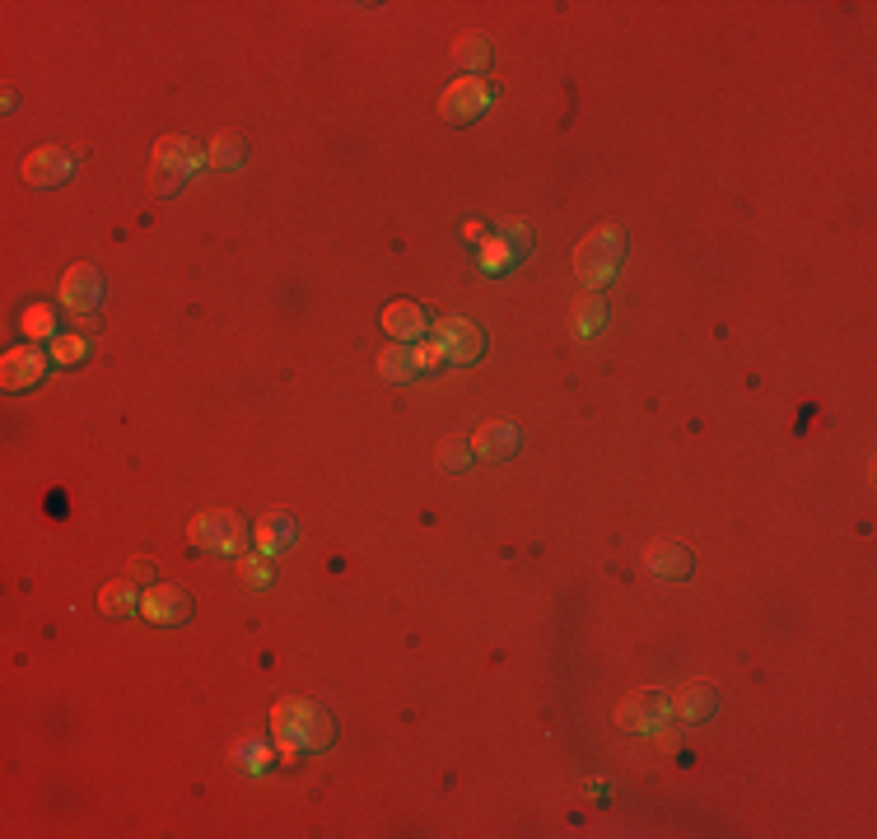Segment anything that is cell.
Returning a JSON list of instances; mask_svg holds the SVG:
<instances>
[{
  "instance_id": "obj_13",
  "label": "cell",
  "mask_w": 877,
  "mask_h": 839,
  "mask_svg": "<svg viewBox=\"0 0 877 839\" xmlns=\"http://www.w3.org/2000/svg\"><path fill=\"white\" fill-rule=\"evenodd\" d=\"M471 448H477L486 462H509L513 452L523 448V434H519L513 424L494 420V424H481V429H477V439H471Z\"/></svg>"
},
{
  "instance_id": "obj_17",
  "label": "cell",
  "mask_w": 877,
  "mask_h": 839,
  "mask_svg": "<svg viewBox=\"0 0 877 839\" xmlns=\"http://www.w3.org/2000/svg\"><path fill=\"white\" fill-rule=\"evenodd\" d=\"M420 369H416V346H401L392 341L384 355H378V378L392 382V388H401V382H411Z\"/></svg>"
},
{
  "instance_id": "obj_25",
  "label": "cell",
  "mask_w": 877,
  "mask_h": 839,
  "mask_svg": "<svg viewBox=\"0 0 877 839\" xmlns=\"http://www.w3.org/2000/svg\"><path fill=\"white\" fill-rule=\"evenodd\" d=\"M513 262V243L509 238H486V270L500 276V270Z\"/></svg>"
},
{
  "instance_id": "obj_26",
  "label": "cell",
  "mask_w": 877,
  "mask_h": 839,
  "mask_svg": "<svg viewBox=\"0 0 877 839\" xmlns=\"http://www.w3.org/2000/svg\"><path fill=\"white\" fill-rule=\"evenodd\" d=\"M439 365H448V350H443V341L435 336V341H425V346H416V369L425 374V369H439Z\"/></svg>"
},
{
  "instance_id": "obj_1",
  "label": "cell",
  "mask_w": 877,
  "mask_h": 839,
  "mask_svg": "<svg viewBox=\"0 0 877 839\" xmlns=\"http://www.w3.org/2000/svg\"><path fill=\"white\" fill-rule=\"evenodd\" d=\"M272 728L281 741V756L295 760L299 751H327L336 728H332V714L318 709L313 699H281L272 709Z\"/></svg>"
},
{
  "instance_id": "obj_23",
  "label": "cell",
  "mask_w": 877,
  "mask_h": 839,
  "mask_svg": "<svg viewBox=\"0 0 877 839\" xmlns=\"http://www.w3.org/2000/svg\"><path fill=\"white\" fill-rule=\"evenodd\" d=\"M84 355H89L84 336H52V359H57V365H80Z\"/></svg>"
},
{
  "instance_id": "obj_18",
  "label": "cell",
  "mask_w": 877,
  "mask_h": 839,
  "mask_svg": "<svg viewBox=\"0 0 877 839\" xmlns=\"http://www.w3.org/2000/svg\"><path fill=\"white\" fill-rule=\"evenodd\" d=\"M206 164H215V168H243L247 164V141H243V135L238 131H220L215 135V141L206 145Z\"/></svg>"
},
{
  "instance_id": "obj_5",
  "label": "cell",
  "mask_w": 877,
  "mask_h": 839,
  "mask_svg": "<svg viewBox=\"0 0 877 839\" xmlns=\"http://www.w3.org/2000/svg\"><path fill=\"white\" fill-rule=\"evenodd\" d=\"M490 103H494V89H490L481 75H462V80H453V84L443 89L439 112H443V122H453V126H471L477 117H486Z\"/></svg>"
},
{
  "instance_id": "obj_27",
  "label": "cell",
  "mask_w": 877,
  "mask_h": 839,
  "mask_svg": "<svg viewBox=\"0 0 877 839\" xmlns=\"http://www.w3.org/2000/svg\"><path fill=\"white\" fill-rule=\"evenodd\" d=\"M243 579H247V583H257V587H262V583H272V564H266V560H247V564H243Z\"/></svg>"
},
{
  "instance_id": "obj_15",
  "label": "cell",
  "mask_w": 877,
  "mask_h": 839,
  "mask_svg": "<svg viewBox=\"0 0 877 839\" xmlns=\"http://www.w3.org/2000/svg\"><path fill=\"white\" fill-rule=\"evenodd\" d=\"M384 331L392 336V341H401V346H416L420 336H425V308L411 304V299L388 304L384 308Z\"/></svg>"
},
{
  "instance_id": "obj_4",
  "label": "cell",
  "mask_w": 877,
  "mask_h": 839,
  "mask_svg": "<svg viewBox=\"0 0 877 839\" xmlns=\"http://www.w3.org/2000/svg\"><path fill=\"white\" fill-rule=\"evenodd\" d=\"M192 541L201 551H220V555H238L247 546V523L234 509H211L192 518Z\"/></svg>"
},
{
  "instance_id": "obj_24",
  "label": "cell",
  "mask_w": 877,
  "mask_h": 839,
  "mask_svg": "<svg viewBox=\"0 0 877 839\" xmlns=\"http://www.w3.org/2000/svg\"><path fill=\"white\" fill-rule=\"evenodd\" d=\"M471 452H477V448H471V439H448V443L439 448V462H443L448 471H462V467L471 462Z\"/></svg>"
},
{
  "instance_id": "obj_6",
  "label": "cell",
  "mask_w": 877,
  "mask_h": 839,
  "mask_svg": "<svg viewBox=\"0 0 877 839\" xmlns=\"http://www.w3.org/2000/svg\"><path fill=\"white\" fill-rule=\"evenodd\" d=\"M667 714H672V699L663 690H654V686H644V690H631L616 705V728H625V733H659L667 723Z\"/></svg>"
},
{
  "instance_id": "obj_12",
  "label": "cell",
  "mask_w": 877,
  "mask_h": 839,
  "mask_svg": "<svg viewBox=\"0 0 877 839\" xmlns=\"http://www.w3.org/2000/svg\"><path fill=\"white\" fill-rule=\"evenodd\" d=\"M295 536H299V523H295V513H289V509H266L257 518V528H253V541H257L262 555L289 551V546H295Z\"/></svg>"
},
{
  "instance_id": "obj_20",
  "label": "cell",
  "mask_w": 877,
  "mask_h": 839,
  "mask_svg": "<svg viewBox=\"0 0 877 839\" xmlns=\"http://www.w3.org/2000/svg\"><path fill=\"white\" fill-rule=\"evenodd\" d=\"M453 61L462 65L467 75H481L486 65H490V42H486L481 33H462L458 48H453Z\"/></svg>"
},
{
  "instance_id": "obj_14",
  "label": "cell",
  "mask_w": 877,
  "mask_h": 839,
  "mask_svg": "<svg viewBox=\"0 0 877 839\" xmlns=\"http://www.w3.org/2000/svg\"><path fill=\"white\" fill-rule=\"evenodd\" d=\"M644 570L654 574V579H667V583H677V579H686V574L695 570V560H691V551L672 546V541H654V546L644 551Z\"/></svg>"
},
{
  "instance_id": "obj_3",
  "label": "cell",
  "mask_w": 877,
  "mask_h": 839,
  "mask_svg": "<svg viewBox=\"0 0 877 839\" xmlns=\"http://www.w3.org/2000/svg\"><path fill=\"white\" fill-rule=\"evenodd\" d=\"M201 164H206V158H201L192 135H164V141L154 145V196L169 201Z\"/></svg>"
},
{
  "instance_id": "obj_2",
  "label": "cell",
  "mask_w": 877,
  "mask_h": 839,
  "mask_svg": "<svg viewBox=\"0 0 877 839\" xmlns=\"http://www.w3.org/2000/svg\"><path fill=\"white\" fill-rule=\"evenodd\" d=\"M621 257H625V229L621 224H598L574 247V276L583 280V289H602L621 270Z\"/></svg>"
},
{
  "instance_id": "obj_21",
  "label": "cell",
  "mask_w": 877,
  "mask_h": 839,
  "mask_svg": "<svg viewBox=\"0 0 877 839\" xmlns=\"http://www.w3.org/2000/svg\"><path fill=\"white\" fill-rule=\"evenodd\" d=\"M602 323H606V304H602V294H598V289L579 294V304H574V327H579L583 336H593V331H602Z\"/></svg>"
},
{
  "instance_id": "obj_22",
  "label": "cell",
  "mask_w": 877,
  "mask_h": 839,
  "mask_svg": "<svg viewBox=\"0 0 877 839\" xmlns=\"http://www.w3.org/2000/svg\"><path fill=\"white\" fill-rule=\"evenodd\" d=\"M24 336H29V341H48V336H57V313L42 308V304H33V308L24 313Z\"/></svg>"
},
{
  "instance_id": "obj_10",
  "label": "cell",
  "mask_w": 877,
  "mask_h": 839,
  "mask_svg": "<svg viewBox=\"0 0 877 839\" xmlns=\"http://www.w3.org/2000/svg\"><path fill=\"white\" fill-rule=\"evenodd\" d=\"M48 374V355L38 346H14L6 359H0V382H6V392H24L33 382H42Z\"/></svg>"
},
{
  "instance_id": "obj_8",
  "label": "cell",
  "mask_w": 877,
  "mask_h": 839,
  "mask_svg": "<svg viewBox=\"0 0 877 839\" xmlns=\"http://www.w3.org/2000/svg\"><path fill=\"white\" fill-rule=\"evenodd\" d=\"M435 336H439L443 350H448V365H477L481 350H486L481 327L467 323V317H439V323H435Z\"/></svg>"
},
{
  "instance_id": "obj_19",
  "label": "cell",
  "mask_w": 877,
  "mask_h": 839,
  "mask_svg": "<svg viewBox=\"0 0 877 839\" xmlns=\"http://www.w3.org/2000/svg\"><path fill=\"white\" fill-rule=\"evenodd\" d=\"M99 606L108 616H131V611H141V593H136V579H112L103 583L99 593Z\"/></svg>"
},
{
  "instance_id": "obj_7",
  "label": "cell",
  "mask_w": 877,
  "mask_h": 839,
  "mask_svg": "<svg viewBox=\"0 0 877 839\" xmlns=\"http://www.w3.org/2000/svg\"><path fill=\"white\" fill-rule=\"evenodd\" d=\"M61 304H65V313H75V317H94L99 304H103V276L89 262L71 266V270H65V280H61Z\"/></svg>"
},
{
  "instance_id": "obj_9",
  "label": "cell",
  "mask_w": 877,
  "mask_h": 839,
  "mask_svg": "<svg viewBox=\"0 0 877 839\" xmlns=\"http://www.w3.org/2000/svg\"><path fill=\"white\" fill-rule=\"evenodd\" d=\"M24 183L29 187H61L65 177L75 173V154L71 150H61V145H42V150H33L29 158H24Z\"/></svg>"
},
{
  "instance_id": "obj_16",
  "label": "cell",
  "mask_w": 877,
  "mask_h": 839,
  "mask_svg": "<svg viewBox=\"0 0 877 839\" xmlns=\"http://www.w3.org/2000/svg\"><path fill=\"white\" fill-rule=\"evenodd\" d=\"M672 699V714H677L682 723H705L710 714H714V690H710V682H686L677 695H667Z\"/></svg>"
},
{
  "instance_id": "obj_29",
  "label": "cell",
  "mask_w": 877,
  "mask_h": 839,
  "mask_svg": "<svg viewBox=\"0 0 877 839\" xmlns=\"http://www.w3.org/2000/svg\"><path fill=\"white\" fill-rule=\"evenodd\" d=\"M462 234H467L471 243H486V224H481V219H467V224H462Z\"/></svg>"
},
{
  "instance_id": "obj_11",
  "label": "cell",
  "mask_w": 877,
  "mask_h": 839,
  "mask_svg": "<svg viewBox=\"0 0 877 839\" xmlns=\"http://www.w3.org/2000/svg\"><path fill=\"white\" fill-rule=\"evenodd\" d=\"M187 611H192V597L177 583H160L141 597V616L154 625H177V621H187Z\"/></svg>"
},
{
  "instance_id": "obj_28",
  "label": "cell",
  "mask_w": 877,
  "mask_h": 839,
  "mask_svg": "<svg viewBox=\"0 0 877 839\" xmlns=\"http://www.w3.org/2000/svg\"><path fill=\"white\" fill-rule=\"evenodd\" d=\"M126 570H131L126 579H141V583H150V574H154V564H150V560H131V564H126Z\"/></svg>"
}]
</instances>
